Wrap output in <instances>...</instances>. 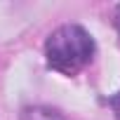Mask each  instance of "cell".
<instances>
[{
	"label": "cell",
	"instance_id": "2",
	"mask_svg": "<svg viewBox=\"0 0 120 120\" xmlns=\"http://www.w3.org/2000/svg\"><path fill=\"white\" fill-rule=\"evenodd\" d=\"M21 120H66L59 111L47 108V106H28L21 113Z\"/></svg>",
	"mask_w": 120,
	"mask_h": 120
},
{
	"label": "cell",
	"instance_id": "4",
	"mask_svg": "<svg viewBox=\"0 0 120 120\" xmlns=\"http://www.w3.org/2000/svg\"><path fill=\"white\" fill-rule=\"evenodd\" d=\"M115 28H118V33H120V5L115 7Z\"/></svg>",
	"mask_w": 120,
	"mask_h": 120
},
{
	"label": "cell",
	"instance_id": "3",
	"mask_svg": "<svg viewBox=\"0 0 120 120\" xmlns=\"http://www.w3.org/2000/svg\"><path fill=\"white\" fill-rule=\"evenodd\" d=\"M104 101H106V106H111V111H113L115 118L120 120V90H118L115 94H111L108 99H104Z\"/></svg>",
	"mask_w": 120,
	"mask_h": 120
},
{
	"label": "cell",
	"instance_id": "1",
	"mask_svg": "<svg viewBox=\"0 0 120 120\" xmlns=\"http://www.w3.org/2000/svg\"><path fill=\"white\" fill-rule=\"evenodd\" d=\"M45 56H47L49 68L64 73V75H75L92 61L94 40L78 24L59 26L54 33H49V38L45 42Z\"/></svg>",
	"mask_w": 120,
	"mask_h": 120
}]
</instances>
